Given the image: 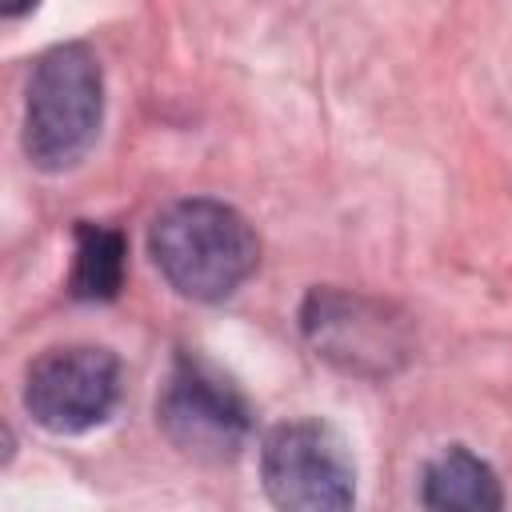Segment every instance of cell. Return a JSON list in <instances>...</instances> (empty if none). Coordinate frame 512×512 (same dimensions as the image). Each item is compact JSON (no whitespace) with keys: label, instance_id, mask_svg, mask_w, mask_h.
<instances>
[{"label":"cell","instance_id":"cell-8","mask_svg":"<svg viewBox=\"0 0 512 512\" xmlns=\"http://www.w3.org/2000/svg\"><path fill=\"white\" fill-rule=\"evenodd\" d=\"M124 284V236L104 224H76V256L68 288L76 300H116Z\"/></svg>","mask_w":512,"mask_h":512},{"label":"cell","instance_id":"cell-7","mask_svg":"<svg viewBox=\"0 0 512 512\" xmlns=\"http://www.w3.org/2000/svg\"><path fill=\"white\" fill-rule=\"evenodd\" d=\"M420 500L436 512H496L504 504L496 472L468 448L452 444L428 460L420 476Z\"/></svg>","mask_w":512,"mask_h":512},{"label":"cell","instance_id":"cell-2","mask_svg":"<svg viewBox=\"0 0 512 512\" xmlns=\"http://www.w3.org/2000/svg\"><path fill=\"white\" fill-rule=\"evenodd\" d=\"M104 120V72L88 44L48 48L24 92V152L40 172H64L88 156Z\"/></svg>","mask_w":512,"mask_h":512},{"label":"cell","instance_id":"cell-3","mask_svg":"<svg viewBox=\"0 0 512 512\" xmlns=\"http://www.w3.org/2000/svg\"><path fill=\"white\" fill-rule=\"evenodd\" d=\"M260 480L268 500L288 512H340L356 500L352 452L324 420L276 424L260 444Z\"/></svg>","mask_w":512,"mask_h":512},{"label":"cell","instance_id":"cell-4","mask_svg":"<svg viewBox=\"0 0 512 512\" xmlns=\"http://www.w3.org/2000/svg\"><path fill=\"white\" fill-rule=\"evenodd\" d=\"M156 424L164 436L196 456V460H232L252 432V412L240 388L216 372L208 360L184 352L176 356L160 400H156Z\"/></svg>","mask_w":512,"mask_h":512},{"label":"cell","instance_id":"cell-9","mask_svg":"<svg viewBox=\"0 0 512 512\" xmlns=\"http://www.w3.org/2000/svg\"><path fill=\"white\" fill-rule=\"evenodd\" d=\"M36 4H40V0H4L0 8H4V16H8V20H16V16H24V12H32Z\"/></svg>","mask_w":512,"mask_h":512},{"label":"cell","instance_id":"cell-1","mask_svg":"<svg viewBox=\"0 0 512 512\" xmlns=\"http://www.w3.org/2000/svg\"><path fill=\"white\" fill-rule=\"evenodd\" d=\"M148 252L180 296L204 304L232 296L260 264L252 224L232 204L208 196L168 204L148 228Z\"/></svg>","mask_w":512,"mask_h":512},{"label":"cell","instance_id":"cell-5","mask_svg":"<svg viewBox=\"0 0 512 512\" xmlns=\"http://www.w3.org/2000/svg\"><path fill=\"white\" fill-rule=\"evenodd\" d=\"M120 400V360L96 344H68L44 352L24 380L28 416L56 432L76 436L112 416Z\"/></svg>","mask_w":512,"mask_h":512},{"label":"cell","instance_id":"cell-6","mask_svg":"<svg viewBox=\"0 0 512 512\" xmlns=\"http://www.w3.org/2000/svg\"><path fill=\"white\" fill-rule=\"evenodd\" d=\"M304 332L320 356L348 372H388V360L404 352L400 328L384 320L380 304L332 288H316L308 296Z\"/></svg>","mask_w":512,"mask_h":512}]
</instances>
